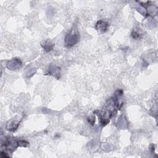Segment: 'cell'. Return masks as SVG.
Listing matches in <instances>:
<instances>
[{
	"instance_id": "30bf717a",
	"label": "cell",
	"mask_w": 158,
	"mask_h": 158,
	"mask_svg": "<svg viewBox=\"0 0 158 158\" xmlns=\"http://www.w3.org/2000/svg\"><path fill=\"white\" fill-rule=\"evenodd\" d=\"M148 13L149 16L154 17L157 15V8L155 6L149 5L148 6Z\"/></svg>"
},
{
	"instance_id": "52a82bcc",
	"label": "cell",
	"mask_w": 158,
	"mask_h": 158,
	"mask_svg": "<svg viewBox=\"0 0 158 158\" xmlns=\"http://www.w3.org/2000/svg\"><path fill=\"white\" fill-rule=\"evenodd\" d=\"M21 121L16 119V118H13V119L8 121L6 124V129L11 132L15 131L19 127Z\"/></svg>"
},
{
	"instance_id": "3957f363",
	"label": "cell",
	"mask_w": 158,
	"mask_h": 158,
	"mask_svg": "<svg viewBox=\"0 0 158 158\" xmlns=\"http://www.w3.org/2000/svg\"><path fill=\"white\" fill-rule=\"evenodd\" d=\"M18 146V141H16V140L11 138H7L2 146V147H4L6 150L11 152L15 151Z\"/></svg>"
},
{
	"instance_id": "6da1fadb",
	"label": "cell",
	"mask_w": 158,
	"mask_h": 158,
	"mask_svg": "<svg viewBox=\"0 0 158 158\" xmlns=\"http://www.w3.org/2000/svg\"><path fill=\"white\" fill-rule=\"evenodd\" d=\"M119 102L116 96L109 98L103 107L102 112L100 114V122L103 126H106L109 122V121L113 117L118 109L122 106H119Z\"/></svg>"
},
{
	"instance_id": "5bb4252c",
	"label": "cell",
	"mask_w": 158,
	"mask_h": 158,
	"mask_svg": "<svg viewBox=\"0 0 158 158\" xmlns=\"http://www.w3.org/2000/svg\"><path fill=\"white\" fill-rule=\"evenodd\" d=\"M18 145L21 147H27L28 145V143L25 140H19L18 141Z\"/></svg>"
},
{
	"instance_id": "7a4b0ae2",
	"label": "cell",
	"mask_w": 158,
	"mask_h": 158,
	"mask_svg": "<svg viewBox=\"0 0 158 158\" xmlns=\"http://www.w3.org/2000/svg\"><path fill=\"white\" fill-rule=\"evenodd\" d=\"M80 40V35L78 33L73 32V30L70 31L65 38V45L67 47H72L77 43Z\"/></svg>"
},
{
	"instance_id": "8992f818",
	"label": "cell",
	"mask_w": 158,
	"mask_h": 158,
	"mask_svg": "<svg viewBox=\"0 0 158 158\" xmlns=\"http://www.w3.org/2000/svg\"><path fill=\"white\" fill-rule=\"evenodd\" d=\"M109 26V23L104 20L99 21L96 24V29L101 33H104L108 30Z\"/></svg>"
},
{
	"instance_id": "ba28073f",
	"label": "cell",
	"mask_w": 158,
	"mask_h": 158,
	"mask_svg": "<svg viewBox=\"0 0 158 158\" xmlns=\"http://www.w3.org/2000/svg\"><path fill=\"white\" fill-rule=\"evenodd\" d=\"M116 125L118 128H119L121 129H127L128 127V123L126 117L124 115H121L118 118Z\"/></svg>"
},
{
	"instance_id": "5b68a950",
	"label": "cell",
	"mask_w": 158,
	"mask_h": 158,
	"mask_svg": "<svg viewBox=\"0 0 158 158\" xmlns=\"http://www.w3.org/2000/svg\"><path fill=\"white\" fill-rule=\"evenodd\" d=\"M22 66V61L17 59L14 58L9 61L7 64V68L9 70H16Z\"/></svg>"
},
{
	"instance_id": "9c48e42d",
	"label": "cell",
	"mask_w": 158,
	"mask_h": 158,
	"mask_svg": "<svg viewBox=\"0 0 158 158\" xmlns=\"http://www.w3.org/2000/svg\"><path fill=\"white\" fill-rule=\"evenodd\" d=\"M41 46L45 51L49 52L53 49L55 45L51 41L45 40L41 43Z\"/></svg>"
},
{
	"instance_id": "7c38bea8",
	"label": "cell",
	"mask_w": 158,
	"mask_h": 158,
	"mask_svg": "<svg viewBox=\"0 0 158 158\" xmlns=\"http://www.w3.org/2000/svg\"><path fill=\"white\" fill-rule=\"evenodd\" d=\"M101 148L106 151H109L112 149V147L109 143H103L101 145Z\"/></svg>"
},
{
	"instance_id": "4fadbf2b",
	"label": "cell",
	"mask_w": 158,
	"mask_h": 158,
	"mask_svg": "<svg viewBox=\"0 0 158 158\" xmlns=\"http://www.w3.org/2000/svg\"><path fill=\"white\" fill-rule=\"evenodd\" d=\"M141 35L140 33H138L137 31H135V30L133 31L132 33V36L134 39H138V38H140Z\"/></svg>"
},
{
	"instance_id": "277c9868",
	"label": "cell",
	"mask_w": 158,
	"mask_h": 158,
	"mask_svg": "<svg viewBox=\"0 0 158 158\" xmlns=\"http://www.w3.org/2000/svg\"><path fill=\"white\" fill-rule=\"evenodd\" d=\"M60 74H61V68L52 64L49 66V67L47 69V71L46 72V75H52L55 78H56L57 79H59L60 78Z\"/></svg>"
},
{
	"instance_id": "8fae6325",
	"label": "cell",
	"mask_w": 158,
	"mask_h": 158,
	"mask_svg": "<svg viewBox=\"0 0 158 158\" xmlns=\"http://www.w3.org/2000/svg\"><path fill=\"white\" fill-rule=\"evenodd\" d=\"M36 72V69L35 68L33 67H29L28 69H27L26 73H25V75L28 77V78H30L31 77H32L35 73Z\"/></svg>"
},
{
	"instance_id": "9a60e30c",
	"label": "cell",
	"mask_w": 158,
	"mask_h": 158,
	"mask_svg": "<svg viewBox=\"0 0 158 158\" xmlns=\"http://www.w3.org/2000/svg\"><path fill=\"white\" fill-rule=\"evenodd\" d=\"M88 122L90 124L92 125H93L94 123H95V117L93 116H90L88 117Z\"/></svg>"
}]
</instances>
